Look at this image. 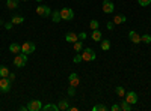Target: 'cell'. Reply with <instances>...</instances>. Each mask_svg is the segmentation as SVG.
I'll return each mask as SVG.
<instances>
[{
  "mask_svg": "<svg viewBox=\"0 0 151 111\" xmlns=\"http://www.w3.org/2000/svg\"><path fill=\"white\" fill-rule=\"evenodd\" d=\"M2 24H3V21H2V20H0V26H2Z\"/></svg>",
  "mask_w": 151,
  "mask_h": 111,
  "instance_id": "cell-37",
  "label": "cell"
},
{
  "mask_svg": "<svg viewBox=\"0 0 151 111\" xmlns=\"http://www.w3.org/2000/svg\"><path fill=\"white\" fill-rule=\"evenodd\" d=\"M11 23L14 24V26H15V24H23V23H24V17H21V15H14V17L11 18Z\"/></svg>",
  "mask_w": 151,
  "mask_h": 111,
  "instance_id": "cell-16",
  "label": "cell"
},
{
  "mask_svg": "<svg viewBox=\"0 0 151 111\" xmlns=\"http://www.w3.org/2000/svg\"><path fill=\"white\" fill-rule=\"evenodd\" d=\"M68 83H70V87H77V86L80 84V78H79V75L77 74H70V77H68Z\"/></svg>",
  "mask_w": 151,
  "mask_h": 111,
  "instance_id": "cell-8",
  "label": "cell"
},
{
  "mask_svg": "<svg viewBox=\"0 0 151 111\" xmlns=\"http://www.w3.org/2000/svg\"><path fill=\"white\" fill-rule=\"evenodd\" d=\"M77 36H79V39H80V41H83V39H86V33H79Z\"/></svg>",
  "mask_w": 151,
  "mask_h": 111,
  "instance_id": "cell-35",
  "label": "cell"
},
{
  "mask_svg": "<svg viewBox=\"0 0 151 111\" xmlns=\"http://www.w3.org/2000/svg\"><path fill=\"white\" fill-rule=\"evenodd\" d=\"M9 51H11V53H14V54H18V53H21V45H18L17 42L11 44V45H9Z\"/></svg>",
  "mask_w": 151,
  "mask_h": 111,
  "instance_id": "cell-15",
  "label": "cell"
},
{
  "mask_svg": "<svg viewBox=\"0 0 151 111\" xmlns=\"http://www.w3.org/2000/svg\"><path fill=\"white\" fill-rule=\"evenodd\" d=\"M129 38H130V41L133 42V44H141L142 41H141V35L137 33V32H134V30H132L130 33H129Z\"/></svg>",
  "mask_w": 151,
  "mask_h": 111,
  "instance_id": "cell-11",
  "label": "cell"
},
{
  "mask_svg": "<svg viewBox=\"0 0 151 111\" xmlns=\"http://www.w3.org/2000/svg\"><path fill=\"white\" fill-rule=\"evenodd\" d=\"M137 3H139L141 6H148L151 3V0H137Z\"/></svg>",
  "mask_w": 151,
  "mask_h": 111,
  "instance_id": "cell-30",
  "label": "cell"
},
{
  "mask_svg": "<svg viewBox=\"0 0 151 111\" xmlns=\"http://www.w3.org/2000/svg\"><path fill=\"white\" fill-rule=\"evenodd\" d=\"M42 110L44 111H50V110H52V111H59V107L55 105V104H47V105L42 107Z\"/></svg>",
  "mask_w": 151,
  "mask_h": 111,
  "instance_id": "cell-22",
  "label": "cell"
},
{
  "mask_svg": "<svg viewBox=\"0 0 151 111\" xmlns=\"http://www.w3.org/2000/svg\"><path fill=\"white\" fill-rule=\"evenodd\" d=\"M14 65H15L17 68L26 66V65H27V54H24V53L15 54V57H14Z\"/></svg>",
  "mask_w": 151,
  "mask_h": 111,
  "instance_id": "cell-1",
  "label": "cell"
},
{
  "mask_svg": "<svg viewBox=\"0 0 151 111\" xmlns=\"http://www.w3.org/2000/svg\"><path fill=\"white\" fill-rule=\"evenodd\" d=\"M82 57H83L85 62H92V60H95V53H94L92 48H83Z\"/></svg>",
  "mask_w": 151,
  "mask_h": 111,
  "instance_id": "cell-5",
  "label": "cell"
},
{
  "mask_svg": "<svg viewBox=\"0 0 151 111\" xmlns=\"http://www.w3.org/2000/svg\"><path fill=\"white\" fill-rule=\"evenodd\" d=\"M68 110H71V111H77V107H70Z\"/></svg>",
  "mask_w": 151,
  "mask_h": 111,
  "instance_id": "cell-36",
  "label": "cell"
},
{
  "mask_svg": "<svg viewBox=\"0 0 151 111\" xmlns=\"http://www.w3.org/2000/svg\"><path fill=\"white\" fill-rule=\"evenodd\" d=\"M35 48H36V45L33 44V42H30V41H26L23 45H21V53H24V54H32L33 51H35Z\"/></svg>",
  "mask_w": 151,
  "mask_h": 111,
  "instance_id": "cell-3",
  "label": "cell"
},
{
  "mask_svg": "<svg viewBox=\"0 0 151 111\" xmlns=\"http://www.w3.org/2000/svg\"><path fill=\"white\" fill-rule=\"evenodd\" d=\"M60 18L64 21H71L74 18V11L71 8H64L60 9Z\"/></svg>",
  "mask_w": 151,
  "mask_h": 111,
  "instance_id": "cell-2",
  "label": "cell"
},
{
  "mask_svg": "<svg viewBox=\"0 0 151 111\" xmlns=\"http://www.w3.org/2000/svg\"><path fill=\"white\" fill-rule=\"evenodd\" d=\"M150 20H151V17H150Z\"/></svg>",
  "mask_w": 151,
  "mask_h": 111,
  "instance_id": "cell-40",
  "label": "cell"
},
{
  "mask_svg": "<svg viewBox=\"0 0 151 111\" xmlns=\"http://www.w3.org/2000/svg\"><path fill=\"white\" fill-rule=\"evenodd\" d=\"M3 26H5V29H6V30H11L12 27H14V24H12V23L9 21V23H5V24H3Z\"/></svg>",
  "mask_w": 151,
  "mask_h": 111,
  "instance_id": "cell-32",
  "label": "cell"
},
{
  "mask_svg": "<svg viewBox=\"0 0 151 111\" xmlns=\"http://www.w3.org/2000/svg\"><path fill=\"white\" fill-rule=\"evenodd\" d=\"M26 107H27V111H40V110H42V104H41V101H38V99L29 101V104Z\"/></svg>",
  "mask_w": 151,
  "mask_h": 111,
  "instance_id": "cell-6",
  "label": "cell"
},
{
  "mask_svg": "<svg viewBox=\"0 0 151 111\" xmlns=\"http://www.w3.org/2000/svg\"><path fill=\"white\" fill-rule=\"evenodd\" d=\"M18 2H20V0H6L8 9H17L18 8Z\"/></svg>",
  "mask_w": 151,
  "mask_h": 111,
  "instance_id": "cell-17",
  "label": "cell"
},
{
  "mask_svg": "<svg viewBox=\"0 0 151 111\" xmlns=\"http://www.w3.org/2000/svg\"><path fill=\"white\" fill-rule=\"evenodd\" d=\"M11 86H12V83L9 81V78H8V77L0 78V92L8 93V92L11 90Z\"/></svg>",
  "mask_w": 151,
  "mask_h": 111,
  "instance_id": "cell-7",
  "label": "cell"
},
{
  "mask_svg": "<svg viewBox=\"0 0 151 111\" xmlns=\"http://www.w3.org/2000/svg\"><path fill=\"white\" fill-rule=\"evenodd\" d=\"M36 14L40 15V17H50L52 15V9H50L48 6H45V5H40L36 8Z\"/></svg>",
  "mask_w": 151,
  "mask_h": 111,
  "instance_id": "cell-4",
  "label": "cell"
},
{
  "mask_svg": "<svg viewBox=\"0 0 151 111\" xmlns=\"http://www.w3.org/2000/svg\"><path fill=\"white\" fill-rule=\"evenodd\" d=\"M106 26H107V30H113V29H115V24H113V21H107V24H106Z\"/></svg>",
  "mask_w": 151,
  "mask_h": 111,
  "instance_id": "cell-31",
  "label": "cell"
},
{
  "mask_svg": "<svg viewBox=\"0 0 151 111\" xmlns=\"http://www.w3.org/2000/svg\"><path fill=\"white\" fill-rule=\"evenodd\" d=\"M8 78H9V81H11V83H14V81H15V74H11V72H9Z\"/></svg>",
  "mask_w": 151,
  "mask_h": 111,
  "instance_id": "cell-33",
  "label": "cell"
},
{
  "mask_svg": "<svg viewBox=\"0 0 151 111\" xmlns=\"http://www.w3.org/2000/svg\"><path fill=\"white\" fill-rule=\"evenodd\" d=\"M115 93H116L119 98H124V96H125V89L121 87V86H118V87H115Z\"/></svg>",
  "mask_w": 151,
  "mask_h": 111,
  "instance_id": "cell-25",
  "label": "cell"
},
{
  "mask_svg": "<svg viewBox=\"0 0 151 111\" xmlns=\"http://www.w3.org/2000/svg\"><path fill=\"white\" fill-rule=\"evenodd\" d=\"M35 2H42V0H35Z\"/></svg>",
  "mask_w": 151,
  "mask_h": 111,
  "instance_id": "cell-38",
  "label": "cell"
},
{
  "mask_svg": "<svg viewBox=\"0 0 151 111\" xmlns=\"http://www.w3.org/2000/svg\"><path fill=\"white\" fill-rule=\"evenodd\" d=\"M119 107H121L122 111H130V110H132V104H129L127 101H121Z\"/></svg>",
  "mask_w": 151,
  "mask_h": 111,
  "instance_id": "cell-23",
  "label": "cell"
},
{
  "mask_svg": "<svg viewBox=\"0 0 151 111\" xmlns=\"http://www.w3.org/2000/svg\"><path fill=\"white\" fill-rule=\"evenodd\" d=\"M91 38H92V41H94V42H100V41L103 39V35H101V32H100V30L97 29V30H92Z\"/></svg>",
  "mask_w": 151,
  "mask_h": 111,
  "instance_id": "cell-13",
  "label": "cell"
},
{
  "mask_svg": "<svg viewBox=\"0 0 151 111\" xmlns=\"http://www.w3.org/2000/svg\"><path fill=\"white\" fill-rule=\"evenodd\" d=\"M92 111H107V107L103 105V104H98V105L92 107Z\"/></svg>",
  "mask_w": 151,
  "mask_h": 111,
  "instance_id": "cell-26",
  "label": "cell"
},
{
  "mask_svg": "<svg viewBox=\"0 0 151 111\" xmlns=\"http://www.w3.org/2000/svg\"><path fill=\"white\" fill-rule=\"evenodd\" d=\"M82 60H83V57H82V53H76V56H74V59H73V62H74V63H80Z\"/></svg>",
  "mask_w": 151,
  "mask_h": 111,
  "instance_id": "cell-28",
  "label": "cell"
},
{
  "mask_svg": "<svg viewBox=\"0 0 151 111\" xmlns=\"http://www.w3.org/2000/svg\"><path fill=\"white\" fill-rule=\"evenodd\" d=\"M9 75V69L6 66H0V78H5Z\"/></svg>",
  "mask_w": 151,
  "mask_h": 111,
  "instance_id": "cell-24",
  "label": "cell"
},
{
  "mask_svg": "<svg viewBox=\"0 0 151 111\" xmlns=\"http://www.w3.org/2000/svg\"><path fill=\"white\" fill-rule=\"evenodd\" d=\"M100 47H101V50L107 51L110 48V41L109 39H101V41H100Z\"/></svg>",
  "mask_w": 151,
  "mask_h": 111,
  "instance_id": "cell-19",
  "label": "cell"
},
{
  "mask_svg": "<svg viewBox=\"0 0 151 111\" xmlns=\"http://www.w3.org/2000/svg\"><path fill=\"white\" fill-rule=\"evenodd\" d=\"M24 2H27V0H24Z\"/></svg>",
  "mask_w": 151,
  "mask_h": 111,
  "instance_id": "cell-39",
  "label": "cell"
},
{
  "mask_svg": "<svg viewBox=\"0 0 151 111\" xmlns=\"http://www.w3.org/2000/svg\"><path fill=\"white\" fill-rule=\"evenodd\" d=\"M62 18H60V11H53L52 12V21L53 23H59Z\"/></svg>",
  "mask_w": 151,
  "mask_h": 111,
  "instance_id": "cell-21",
  "label": "cell"
},
{
  "mask_svg": "<svg viewBox=\"0 0 151 111\" xmlns=\"http://www.w3.org/2000/svg\"><path fill=\"white\" fill-rule=\"evenodd\" d=\"M113 24H115V26H116V24H122V23H125V21H127V17H125V15H122V14H118V15H115V17H113Z\"/></svg>",
  "mask_w": 151,
  "mask_h": 111,
  "instance_id": "cell-14",
  "label": "cell"
},
{
  "mask_svg": "<svg viewBox=\"0 0 151 111\" xmlns=\"http://www.w3.org/2000/svg\"><path fill=\"white\" fill-rule=\"evenodd\" d=\"M141 41L145 42V44H151V36L150 35H142L141 36Z\"/></svg>",
  "mask_w": 151,
  "mask_h": 111,
  "instance_id": "cell-29",
  "label": "cell"
},
{
  "mask_svg": "<svg viewBox=\"0 0 151 111\" xmlns=\"http://www.w3.org/2000/svg\"><path fill=\"white\" fill-rule=\"evenodd\" d=\"M58 107H59V111H64V110H68V108H70V105H68V101H67V99L59 101Z\"/></svg>",
  "mask_w": 151,
  "mask_h": 111,
  "instance_id": "cell-20",
  "label": "cell"
},
{
  "mask_svg": "<svg viewBox=\"0 0 151 111\" xmlns=\"http://www.w3.org/2000/svg\"><path fill=\"white\" fill-rule=\"evenodd\" d=\"M100 27V23L97 21V20H91L89 21V29H92V30H97Z\"/></svg>",
  "mask_w": 151,
  "mask_h": 111,
  "instance_id": "cell-27",
  "label": "cell"
},
{
  "mask_svg": "<svg viewBox=\"0 0 151 111\" xmlns=\"http://www.w3.org/2000/svg\"><path fill=\"white\" fill-rule=\"evenodd\" d=\"M65 41L70 42V44H74L76 41H79V36L76 35L74 32H68V33L65 35Z\"/></svg>",
  "mask_w": 151,
  "mask_h": 111,
  "instance_id": "cell-12",
  "label": "cell"
},
{
  "mask_svg": "<svg viewBox=\"0 0 151 111\" xmlns=\"http://www.w3.org/2000/svg\"><path fill=\"white\" fill-rule=\"evenodd\" d=\"M101 8H103V12H104V14H112V12L115 11V6H113V3L110 2V0H103Z\"/></svg>",
  "mask_w": 151,
  "mask_h": 111,
  "instance_id": "cell-9",
  "label": "cell"
},
{
  "mask_svg": "<svg viewBox=\"0 0 151 111\" xmlns=\"http://www.w3.org/2000/svg\"><path fill=\"white\" fill-rule=\"evenodd\" d=\"M125 101L132 105H134L137 102V95L134 92H125Z\"/></svg>",
  "mask_w": 151,
  "mask_h": 111,
  "instance_id": "cell-10",
  "label": "cell"
},
{
  "mask_svg": "<svg viewBox=\"0 0 151 111\" xmlns=\"http://www.w3.org/2000/svg\"><path fill=\"white\" fill-rule=\"evenodd\" d=\"M121 110V107L118 105V104H115V105H112V111H119Z\"/></svg>",
  "mask_w": 151,
  "mask_h": 111,
  "instance_id": "cell-34",
  "label": "cell"
},
{
  "mask_svg": "<svg viewBox=\"0 0 151 111\" xmlns=\"http://www.w3.org/2000/svg\"><path fill=\"white\" fill-rule=\"evenodd\" d=\"M73 45H74V51H76V53H80V51H83V42H82L80 39H79V41H76Z\"/></svg>",
  "mask_w": 151,
  "mask_h": 111,
  "instance_id": "cell-18",
  "label": "cell"
}]
</instances>
